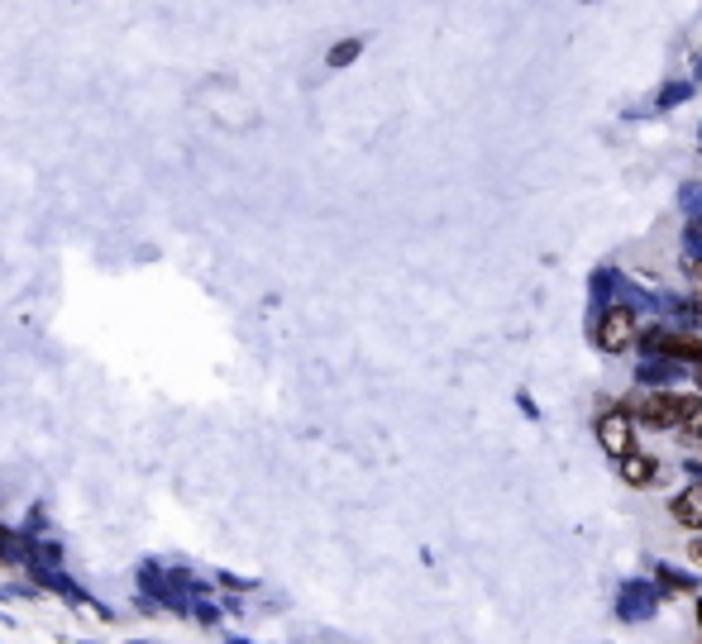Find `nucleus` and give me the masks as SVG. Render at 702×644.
<instances>
[{
	"instance_id": "f257e3e1",
	"label": "nucleus",
	"mask_w": 702,
	"mask_h": 644,
	"mask_svg": "<svg viewBox=\"0 0 702 644\" xmlns=\"http://www.w3.org/2000/svg\"><path fill=\"white\" fill-rule=\"evenodd\" d=\"M635 339V311L631 306H607L597 320V349L602 353H626Z\"/></svg>"
},
{
	"instance_id": "f03ea898",
	"label": "nucleus",
	"mask_w": 702,
	"mask_h": 644,
	"mask_svg": "<svg viewBox=\"0 0 702 644\" xmlns=\"http://www.w3.org/2000/svg\"><path fill=\"white\" fill-rule=\"evenodd\" d=\"M597 444L607 449L616 463H622L626 453H635V415H626V411L597 415Z\"/></svg>"
},
{
	"instance_id": "7ed1b4c3",
	"label": "nucleus",
	"mask_w": 702,
	"mask_h": 644,
	"mask_svg": "<svg viewBox=\"0 0 702 644\" xmlns=\"http://www.w3.org/2000/svg\"><path fill=\"white\" fill-rule=\"evenodd\" d=\"M635 415H641L650 430H674V392L641 397V401H635Z\"/></svg>"
},
{
	"instance_id": "20e7f679",
	"label": "nucleus",
	"mask_w": 702,
	"mask_h": 644,
	"mask_svg": "<svg viewBox=\"0 0 702 644\" xmlns=\"http://www.w3.org/2000/svg\"><path fill=\"white\" fill-rule=\"evenodd\" d=\"M669 516H674L683 530H702V482L688 487V491H679V497L669 501Z\"/></svg>"
},
{
	"instance_id": "39448f33",
	"label": "nucleus",
	"mask_w": 702,
	"mask_h": 644,
	"mask_svg": "<svg viewBox=\"0 0 702 644\" xmlns=\"http://www.w3.org/2000/svg\"><path fill=\"white\" fill-rule=\"evenodd\" d=\"M674 430L702 439V401L697 397H674Z\"/></svg>"
},
{
	"instance_id": "423d86ee",
	"label": "nucleus",
	"mask_w": 702,
	"mask_h": 644,
	"mask_svg": "<svg viewBox=\"0 0 702 644\" xmlns=\"http://www.w3.org/2000/svg\"><path fill=\"white\" fill-rule=\"evenodd\" d=\"M660 349L669 353V359L702 363V339H693V334H660Z\"/></svg>"
},
{
	"instance_id": "0eeeda50",
	"label": "nucleus",
	"mask_w": 702,
	"mask_h": 644,
	"mask_svg": "<svg viewBox=\"0 0 702 644\" xmlns=\"http://www.w3.org/2000/svg\"><path fill=\"white\" fill-rule=\"evenodd\" d=\"M622 478H626L631 487L655 482V459H645V453H626V459H622Z\"/></svg>"
},
{
	"instance_id": "6e6552de",
	"label": "nucleus",
	"mask_w": 702,
	"mask_h": 644,
	"mask_svg": "<svg viewBox=\"0 0 702 644\" xmlns=\"http://www.w3.org/2000/svg\"><path fill=\"white\" fill-rule=\"evenodd\" d=\"M688 558H693V564H697V568H702V539H697V545H693V549H688Z\"/></svg>"
},
{
	"instance_id": "1a4fd4ad",
	"label": "nucleus",
	"mask_w": 702,
	"mask_h": 644,
	"mask_svg": "<svg viewBox=\"0 0 702 644\" xmlns=\"http://www.w3.org/2000/svg\"><path fill=\"white\" fill-rule=\"evenodd\" d=\"M693 277H697V282H702V267H693Z\"/></svg>"
},
{
	"instance_id": "9d476101",
	"label": "nucleus",
	"mask_w": 702,
	"mask_h": 644,
	"mask_svg": "<svg viewBox=\"0 0 702 644\" xmlns=\"http://www.w3.org/2000/svg\"><path fill=\"white\" fill-rule=\"evenodd\" d=\"M697 625H702V602H697Z\"/></svg>"
}]
</instances>
